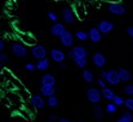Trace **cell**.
<instances>
[{"label":"cell","instance_id":"obj_39","mask_svg":"<svg viewBox=\"0 0 133 122\" xmlns=\"http://www.w3.org/2000/svg\"><path fill=\"white\" fill-rule=\"evenodd\" d=\"M105 74H107V71H101V73H99V78L105 79Z\"/></svg>","mask_w":133,"mask_h":122},{"label":"cell","instance_id":"obj_34","mask_svg":"<svg viewBox=\"0 0 133 122\" xmlns=\"http://www.w3.org/2000/svg\"><path fill=\"white\" fill-rule=\"evenodd\" d=\"M48 120H49V122H58V120H59V116L55 115V114H52V115H49Z\"/></svg>","mask_w":133,"mask_h":122},{"label":"cell","instance_id":"obj_31","mask_svg":"<svg viewBox=\"0 0 133 122\" xmlns=\"http://www.w3.org/2000/svg\"><path fill=\"white\" fill-rule=\"evenodd\" d=\"M25 70L28 71V72H34L35 70H36V66H35V64H32V62H28V64H25Z\"/></svg>","mask_w":133,"mask_h":122},{"label":"cell","instance_id":"obj_27","mask_svg":"<svg viewBox=\"0 0 133 122\" xmlns=\"http://www.w3.org/2000/svg\"><path fill=\"white\" fill-rule=\"evenodd\" d=\"M124 93H126L128 97H133V84H127V85H125Z\"/></svg>","mask_w":133,"mask_h":122},{"label":"cell","instance_id":"obj_8","mask_svg":"<svg viewBox=\"0 0 133 122\" xmlns=\"http://www.w3.org/2000/svg\"><path fill=\"white\" fill-rule=\"evenodd\" d=\"M59 38H60V43H61L64 47H66V48H71V47L73 46L74 36H73V34H72L71 31L66 30Z\"/></svg>","mask_w":133,"mask_h":122},{"label":"cell","instance_id":"obj_13","mask_svg":"<svg viewBox=\"0 0 133 122\" xmlns=\"http://www.w3.org/2000/svg\"><path fill=\"white\" fill-rule=\"evenodd\" d=\"M65 31H66V26L62 23H59V22L54 23L53 26L50 28V35L54 37H60Z\"/></svg>","mask_w":133,"mask_h":122},{"label":"cell","instance_id":"obj_6","mask_svg":"<svg viewBox=\"0 0 133 122\" xmlns=\"http://www.w3.org/2000/svg\"><path fill=\"white\" fill-rule=\"evenodd\" d=\"M105 83L109 84V85H119L121 83L120 80V76H119V72L116 70H109L107 71V74H105Z\"/></svg>","mask_w":133,"mask_h":122},{"label":"cell","instance_id":"obj_41","mask_svg":"<svg viewBox=\"0 0 133 122\" xmlns=\"http://www.w3.org/2000/svg\"><path fill=\"white\" fill-rule=\"evenodd\" d=\"M1 68H3V64H1V62H0V70H1Z\"/></svg>","mask_w":133,"mask_h":122},{"label":"cell","instance_id":"obj_18","mask_svg":"<svg viewBox=\"0 0 133 122\" xmlns=\"http://www.w3.org/2000/svg\"><path fill=\"white\" fill-rule=\"evenodd\" d=\"M49 59L48 58H43V59H40V60H37V62L35 64L36 66V70L38 71H47L49 68Z\"/></svg>","mask_w":133,"mask_h":122},{"label":"cell","instance_id":"obj_19","mask_svg":"<svg viewBox=\"0 0 133 122\" xmlns=\"http://www.w3.org/2000/svg\"><path fill=\"white\" fill-rule=\"evenodd\" d=\"M92 115H94V119L96 120V121H102L104 119V111L101 107H99L98 104H95V107L92 109Z\"/></svg>","mask_w":133,"mask_h":122},{"label":"cell","instance_id":"obj_40","mask_svg":"<svg viewBox=\"0 0 133 122\" xmlns=\"http://www.w3.org/2000/svg\"><path fill=\"white\" fill-rule=\"evenodd\" d=\"M4 48H5V42L3 40H0V52H3Z\"/></svg>","mask_w":133,"mask_h":122},{"label":"cell","instance_id":"obj_28","mask_svg":"<svg viewBox=\"0 0 133 122\" xmlns=\"http://www.w3.org/2000/svg\"><path fill=\"white\" fill-rule=\"evenodd\" d=\"M124 105L126 107L127 110H130V111H133V97H128L127 99H125Z\"/></svg>","mask_w":133,"mask_h":122},{"label":"cell","instance_id":"obj_23","mask_svg":"<svg viewBox=\"0 0 133 122\" xmlns=\"http://www.w3.org/2000/svg\"><path fill=\"white\" fill-rule=\"evenodd\" d=\"M73 36L76 37L79 42H85V41H88V38H89L88 32H87V31H83V30H78L77 32L73 35Z\"/></svg>","mask_w":133,"mask_h":122},{"label":"cell","instance_id":"obj_36","mask_svg":"<svg viewBox=\"0 0 133 122\" xmlns=\"http://www.w3.org/2000/svg\"><path fill=\"white\" fill-rule=\"evenodd\" d=\"M116 122H133V121H130V120H127L126 117H124V116L121 115L120 117H119V119L116 120Z\"/></svg>","mask_w":133,"mask_h":122},{"label":"cell","instance_id":"obj_21","mask_svg":"<svg viewBox=\"0 0 133 122\" xmlns=\"http://www.w3.org/2000/svg\"><path fill=\"white\" fill-rule=\"evenodd\" d=\"M82 77L85 83L88 84H91V83L95 80V74L91 70H88V68H83V73H82Z\"/></svg>","mask_w":133,"mask_h":122},{"label":"cell","instance_id":"obj_17","mask_svg":"<svg viewBox=\"0 0 133 122\" xmlns=\"http://www.w3.org/2000/svg\"><path fill=\"white\" fill-rule=\"evenodd\" d=\"M101 95H102V98H105L107 101L111 102L113 101V98H114V96L116 95V93H115L114 90H111L110 87L105 86V87L101 89Z\"/></svg>","mask_w":133,"mask_h":122},{"label":"cell","instance_id":"obj_32","mask_svg":"<svg viewBox=\"0 0 133 122\" xmlns=\"http://www.w3.org/2000/svg\"><path fill=\"white\" fill-rule=\"evenodd\" d=\"M96 84L98 85L99 89H103V87H105V86H107V83H105V80L102 79V78H98V79L96 80Z\"/></svg>","mask_w":133,"mask_h":122},{"label":"cell","instance_id":"obj_22","mask_svg":"<svg viewBox=\"0 0 133 122\" xmlns=\"http://www.w3.org/2000/svg\"><path fill=\"white\" fill-rule=\"evenodd\" d=\"M46 104L49 108H56L59 105V99H58V97H56L55 95H53V96H50V97H47Z\"/></svg>","mask_w":133,"mask_h":122},{"label":"cell","instance_id":"obj_12","mask_svg":"<svg viewBox=\"0 0 133 122\" xmlns=\"http://www.w3.org/2000/svg\"><path fill=\"white\" fill-rule=\"evenodd\" d=\"M50 59H52L54 62L59 64V62H62V61H65L66 54L62 52L61 49L54 48V49H52V50H50Z\"/></svg>","mask_w":133,"mask_h":122},{"label":"cell","instance_id":"obj_14","mask_svg":"<svg viewBox=\"0 0 133 122\" xmlns=\"http://www.w3.org/2000/svg\"><path fill=\"white\" fill-rule=\"evenodd\" d=\"M40 82H41V86H55L56 79L53 74L44 73V74H42Z\"/></svg>","mask_w":133,"mask_h":122},{"label":"cell","instance_id":"obj_4","mask_svg":"<svg viewBox=\"0 0 133 122\" xmlns=\"http://www.w3.org/2000/svg\"><path fill=\"white\" fill-rule=\"evenodd\" d=\"M108 11L114 16H124L126 13V6L120 1H114L108 5Z\"/></svg>","mask_w":133,"mask_h":122},{"label":"cell","instance_id":"obj_2","mask_svg":"<svg viewBox=\"0 0 133 122\" xmlns=\"http://www.w3.org/2000/svg\"><path fill=\"white\" fill-rule=\"evenodd\" d=\"M87 99L92 104H98L102 99L101 90H98L97 87H89L87 90Z\"/></svg>","mask_w":133,"mask_h":122},{"label":"cell","instance_id":"obj_11","mask_svg":"<svg viewBox=\"0 0 133 122\" xmlns=\"http://www.w3.org/2000/svg\"><path fill=\"white\" fill-rule=\"evenodd\" d=\"M30 103H31V105H32L35 109H43L44 105H46V101H44L43 96L38 95V93L31 96Z\"/></svg>","mask_w":133,"mask_h":122},{"label":"cell","instance_id":"obj_16","mask_svg":"<svg viewBox=\"0 0 133 122\" xmlns=\"http://www.w3.org/2000/svg\"><path fill=\"white\" fill-rule=\"evenodd\" d=\"M118 72H119V76H120L121 83H127V82H130V80H132L133 76L130 70H127V68H125V67H121Z\"/></svg>","mask_w":133,"mask_h":122},{"label":"cell","instance_id":"obj_24","mask_svg":"<svg viewBox=\"0 0 133 122\" xmlns=\"http://www.w3.org/2000/svg\"><path fill=\"white\" fill-rule=\"evenodd\" d=\"M74 62V65L79 68H85L88 65V58H79V59H73L72 60Z\"/></svg>","mask_w":133,"mask_h":122},{"label":"cell","instance_id":"obj_29","mask_svg":"<svg viewBox=\"0 0 133 122\" xmlns=\"http://www.w3.org/2000/svg\"><path fill=\"white\" fill-rule=\"evenodd\" d=\"M47 16H48V19H49L50 22H53V23H56V22L59 21V17H58V15H56L55 12H53V11H49Z\"/></svg>","mask_w":133,"mask_h":122},{"label":"cell","instance_id":"obj_42","mask_svg":"<svg viewBox=\"0 0 133 122\" xmlns=\"http://www.w3.org/2000/svg\"><path fill=\"white\" fill-rule=\"evenodd\" d=\"M79 122H85V121H79Z\"/></svg>","mask_w":133,"mask_h":122},{"label":"cell","instance_id":"obj_35","mask_svg":"<svg viewBox=\"0 0 133 122\" xmlns=\"http://www.w3.org/2000/svg\"><path fill=\"white\" fill-rule=\"evenodd\" d=\"M126 32H127V35L131 37V38H133V25L132 26H128L126 29Z\"/></svg>","mask_w":133,"mask_h":122},{"label":"cell","instance_id":"obj_20","mask_svg":"<svg viewBox=\"0 0 133 122\" xmlns=\"http://www.w3.org/2000/svg\"><path fill=\"white\" fill-rule=\"evenodd\" d=\"M55 92L56 90L54 86H41L40 89V93L43 97H50V96L55 95Z\"/></svg>","mask_w":133,"mask_h":122},{"label":"cell","instance_id":"obj_25","mask_svg":"<svg viewBox=\"0 0 133 122\" xmlns=\"http://www.w3.org/2000/svg\"><path fill=\"white\" fill-rule=\"evenodd\" d=\"M104 110H105V113H108V114H115L116 110H118V107H116L113 102H109V103H107Z\"/></svg>","mask_w":133,"mask_h":122},{"label":"cell","instance_id":"obj_7","mask_svg":"<svg viewBox=\"0 0 133 122\" xmlns=\"http://www.w3.org/2000/svg\"><path fill=\"white\" fill-rule=\"evenodd\" d=\"M47 48L42 44H35L32 46L31 48V55L34 56L36 60H40V59H43V58H47Z\"/></svg>","mask_w":133,"mask_h":122},{"label":"cell","instance_id":"obj_33","mask_svg":"<svg viewBox=\"0 0 133 122\" xmlns=\"http://www.w3.org/2000/svg\"><path fill=\"white\" fill-rule=\"evenodd\" d=\"M122 116L126 117L127 120H130V121H133V114H132V111H130V110H126L125 113H122Z\"/></svg>","mask_w":133,"mask_h":122},{"label":"cell","instance_id":"obj_9","mask_svg":"<svg viewBox=\"0 0 133 122\" xmlns=\"http://www.w3.org/2000/svg\"><path fill=\"white\" fill-rule=\"evenodd\" d=\"M91 61H92V64L95 65L97 68H103L105 65H107V58H105V55L99 52H96L92 55Z\"/></svg>","mask_w":133,"mask_h":122},{"label":"cell","instance_id":"obj_10","mask_svg":"<svg viewBox=\"0 0 133 122\" xmlns=\"http://www.w3.org/2000/svg\"><path fill=\"white\" fill-rule=\"evenodd\" d=\"M97 29H98L99 32L102 35H107L114 30V23L110 21H101L98 22Z\"/></svg>","mask_w":133,"mask_h":122},{"label":"cell","instance_id":"obj_30","mask_svg":"<svg viewBox=\"0 0 133 122\" xmlns=\"http://www.w3.org/2000/svg\"><path fill=\"white\" fill-rule=\"evenodd\" d=\"M9 55L6 54V53L4 52H0V62L1 64H6V62H9Z\"/></svg>","mask_w":133,"mask_h":122},{"label":"cell","instance_id":"obj_38","mask_svg":"<svg viewBox=\"0 0 133 122\" xmlns=\"http://www.w3.org/2000/svg\"><path fill=\"white\" fill-rule=\"evenodd\" d=\"M58 122H71V120L67 119V117H61V119L58 120Z\"/></svg>","mask_w":133,"mask_h":122},{"label":"cell","instance_id":"obj_26","mask_svg":"<svg viewBox=\"0 0 133 122\" xmlns=\"http://www.w3.org/2000/svg\"><path fill=\"white\" fill-rule=\"evenodd\" d=\"M113 103L116 105V107H121V105H124V102H125V99L121 96H118V95H115L114 96V98H113Z\"/></svg>","mask_w":133,"mask_h":122},{"label":"cell","instance_id":"obj_15","mask_svg":"<svg viewBox=\"0 0 133 122\" xmlns=\"http://www.w3.org/2000/svg\"><path fill=\"white\" fill-rule=\"evenodd\" d=\"M88 36H89L88 40H90L92 43H98V42H101V40H102V34L99 32V30L97 29V26L91 28L90 31L88 32Z\"/></svg>","mask_w":133,"mask_h":122},{"label":"cell","instance_id":"obj_37","mask_svg":"<svg viewBox=\"0 0 133 122\" xmlns=\"http://www.w3.org/2000/svg\"><path fill=\"white\" fill-rule=\"evenodd\" d=\"M58 66H59L61 70H65V68L67 67V65L65 64V61H62V62H59V64H58Z\"/></svg>","mask_w":133,"mask_h":122},{"label":"cell","instance_id":"obj_5","mask_svg":"<svg viewBox=\"0 0 133 122\" xmlns=\"http://www.w3.org/2000/svg\"><path fill=\"white\" fill-rule=\"evenodd\" d=\"M61 17H62V19H64V22L68 25L74 24V23H76V19H77V16H76V13H74L73 9L70 7V6L65 7V9L62 10Z\"/></svg>","mask_w":133,"mask_h":122},{"label":"cell","instance_id":"obj_3","mask_svg":"<svg viewBox=\"0 0 133 122\" xmlns=\"http://www.w3.org/2000/svg\"><path fill=\"white\" fill-rule=\"evenodd\" d=\"M68 56L73 60V59L79 58H88V50L83 46H72L71 50L68 52Z\"/></svg>","mask_w":133,"mask_h":122},{"label":"cell","instance_id":"obj_1","mask_svg":"<svg viewBox=\"0 0 133 122\" xmlns=\"http://www.w3.org/2000/svg\"><path fill=\"white\" fill-rule=\"evenodd\" d=\"M11 52L15 56L19 59H24L26 55H28V48L21 42H15L12 43V46H11Z\"/></svg>","mask_w":133,"mask_h":122}]
</instances>
